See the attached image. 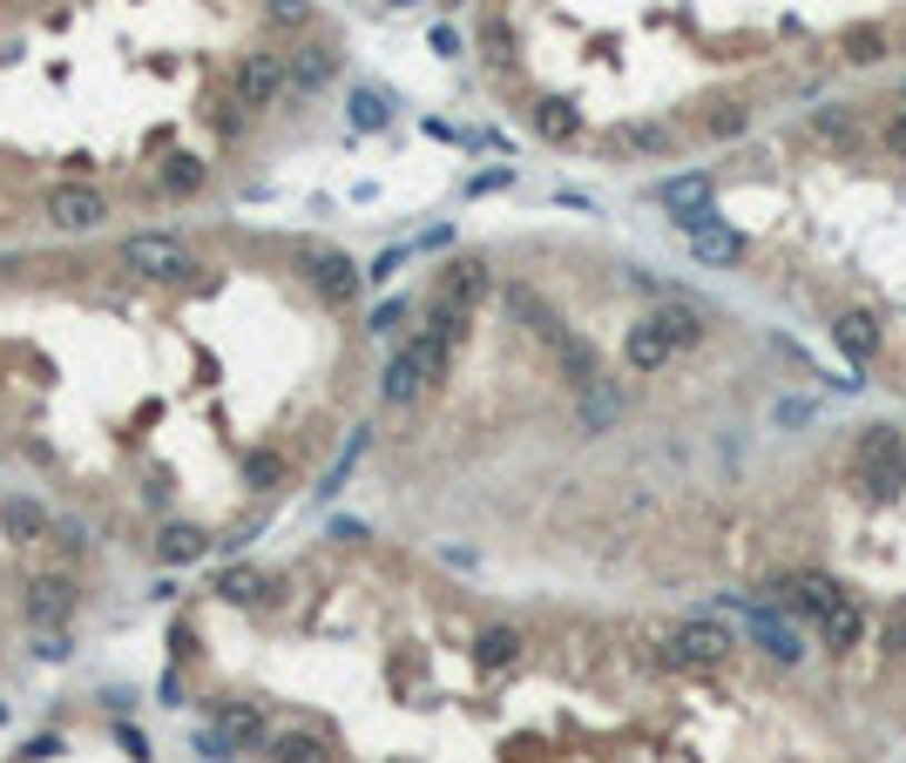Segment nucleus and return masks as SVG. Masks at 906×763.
<instances>
[{"label":"nucleus","instance_id":"obj_36","mask_svg":"<svg viewBox=\"0 0 906 763\" xmlns=\"http://www.w3.org/2000/svg\"><path fill=\"white\" fill-rule=\"evenodd\" d=\"M406 318H414V304H406V298H386V304L372 311V324H366V331H379V338H392V331H399Z\"/></svg>","mask_w":906,"mask_h":763},{"label":"nucleus","instance_id":"obj_14","mask_svg":"<svg viewBox=\"0 0 906 763\" xmlns=\"http://www.w3.org/2000/svg\"><path fill=\"white\" fill-rule=\"evenodd\" d=\"M230 750H251V743H271V730H265V710L258 703H223L217 710V723H210Z\"/></svg>","mask_w":906,"mask_h":763},{"label":"nucleus","instance_id":"obj_43","mask_svg":"<svg viewBox=\"0 0 906 763\" xmlns=\"http://www.w3.org/2000/svg\"><path fill=\"white\" fill-rule=\"evenodd\" d=\"M778 419H785V426H798V419H812V405H805V399H778Z\"/></svg>","mask_w":906,"mask_h":763},{"label":"nucleus","instance_id":"obj_19","mask_svg":"<svg viewBox=\"0 0 906 763\" xmlns=\"http://www.w3.org/2000/svg\"><path fill=\"white\" fill-rule=\"evenodd\" d=\"M54 521L41 514V506L34 500H21V493H8V500H0V534H8V541H41Z\"/></svg>","mask_w":906,"mask_h":763},{"label":"nucleus","instance_id":"obj_46","mask_svg":"<svg viewBox=\"0 0 906 763\" xmlns=\"http://www.w3.org/2000/svg\"><path fill=\"white\" fill-rule=\"evenodd\" d=\"M899 41H906V28H899Z\"/></svg>","mask_w":906,"mask_h":763},{"label":"nucleus","instance_id":"obj_16","mask_svg":"<svg viewBox=\"0 0 906 763\" xmlns=\"http://www.w3.org/2000/svg\"><path fill=\"white\" fill-rule=\"evenodd\" d=\"M508 311H515V318H521V324L541 338V345H561V338H568V324H561V318H555V311H548V304L528 291V284H508Z\"/></svg>","mask_w":906,"mask_h":763},{"label":"nucleus","instance_id":"obj_18","mask_svg":"<svg viewBox=\"0 0 906 763\" xmlns=\"http://www.w3.org/2000/svg\"><path fill=\"white\" fill-rule=\"evenodd\" d=\"M859 635H866V609H859L853 595H846V602H839V609H833L826 622H818V642H826L833 655H846V649H859Z\"/></svg>","mask_w":906,"mask_h":763},{"label":"nucleus","instance_id":"obj_15","mask_svg":"<svg viewBox=\"0 0 906 763\" xmlns=\"http://www.w3.org/2000/svg\"><path fill=\"white\" fill-rule=\"evenodd\" d=\"M487 298V264H474V258H460V264H447V278H440V298L434 304H454V311H474Z\"/></svg>","mask_w":906,"mask_h":763},{"label":"nucleus","instance_id":"obj_24","mask_svg":"<svg viewBox=\"0 0 906 763\" xmlns=\"http://www.w3.org/2000/svg\"><path fill=\"white\" fill-rule=\"evenodd\" d=\"M555 359H561V372H568V385H575V392H583L589 379H603V372H596V352H589V338H575V331L555 345Z\"/></svg>","mask_w":906,"mask_h":763},{"label":"nucleus","instance_id":"obj_3","mask_svg":"<svg viewBox=\"0 0 906 763\" xmlns=\"http://www.w3.org/2000/svg\"><path fill=\"white\" fill-rule=\"evenodd\" d=\"M122 271H136V278H149V284H183V278L197 271V258H190L177 237H129V243H122Z\"/></svg>","mask_w":906,"mask_h":763},{"label":"nucleus","instance_id":"obj_11","mask_svg":"<svg viewBox=\"0 0 906 763\" xmlns=\"http://www.w3.org/2000/svg\"><path fill=\"white\" fill-rule=\"evenodd\" d=\"M623 359H629V372H664V365L677 359V345H670V331L656 324V311L629 324V338H623Z\"/></svg>","mask_w":906,"mask_h":763},{"label":"nucleus","instance_id":"obj_31","mask_svg":"<svg viewBox=\"0 0 906 763\" xmlns=\"http://www.w3.org/2000/svg\"><path fill=\"white\" fill-rule=\"evenodd\" d=\"M812 129L826 135V142H859V116H853L846 102H826V109L812 116Z\"/></svg>","mask_w":906,"mask_h":763},{"label":"nucleus","instance_id":"obj_8","mask_svg":"<svg viewBox=\"0 0 906 763\" xmlns=\"http://www.w3.org/2000/svg\"><path fill=\"white\" fill-rule=\"evenodd\" d=\"M68 609H74V581H68V574H34V581L21 588V615H28L34 629H61Z\"/></svg>","mask_w":906,"mask_h":763},{"label":"nucleus","instance_id":"obj_23","mask_svg":"<svg viewBox=\"0 0 906 763\" xmlns=\"http://www.w3.org/2000/svg\"><path fill=\"white\" fill-rule=\"evenodd\" d=\"M210 541H203V528H190V521H170V528H162V541H156V554L162 561H170V568H183V561H197Z\"/></svg>","mask_w":906,"mask_h":763},{"label":"nucleus","instance_id":"obj_2","mask_svg":"<svg viewBox=\"0 0 906 763\" xmlns=\"http://www.w3.org/2000/svg\"><path fill=\"white\" fill-rule=\"evenodd\" d=\"M765 595L778 602V609H791V615H805V622H826L839 602H846V588L833 581V574H818V568H798V574H785V581H771Z\"/></svg>","mask_w":906,"mask_h":763},{"label":"nucleus","instance_id":"obj_45","mask_svg":"<svg viewBox=\"0 0 906 763\" xmlns=\"http://www.w3.org/2000/svg\"><path fill=\"white\" fill-rule=\"evenodd\" d=\"M899 460H906V446H899Z\"/></svg>","mask_w":906,"mask_h":763},{"label":"nucleus","instance_id":"obj_22","mask_svg":"<svg viewBox=\"0 0 906 763\" xmlns=\"http://www.w3.org/2000/svg\"><path fill=\"white\" fill-rule=\"evenodd\" d=\"M859 473V493L866 500H899L906 493V460H866V466H853Z\"/></svg>","mask_w":906,"mask_h":763},{"label":"nucleus","instance_id":"obj_40","mask_svg":"<svg viewBox=\"0 0 906 763\" xmlns=\"http://www.w3.org/2000/svg\"><path fill=\"white\" fill-rule=\"evenodd\" d=\"M886 149H893V155H906V109H893V116H886Z\"/></svg>","mask_w":906,"mask_h":763},{"label":"nucleus","instance_id":"obj_17","mask_svg":"<svg viewBox=\"0 0 906 763\" xmlns=\"http://www.w3.org/2000/svg\"><path fill=\"white\" fill-rule=\"evenodd\" d=\"M656 197H664V210H670L677 223H690V217H704V210H710V177H697V169H690V177H670Z\"/></svg>","mask_w":906,"mask_h":763},{"label":"nucleus","instance_id":"obj_4","mask_svg":"<svg viewBox=\"0 0 906 763\" xmlns=\"http://www.w3.org/2000/svg\"><path fill=\"white\" fill-rule=\"evenodd\" d=\"M730 629H717V622H684V629H670L664 635V662L670 669H717V662H730Z\"/></svg>","mask_w":906,"mask_h":763},{"label":"nucleus","instance_id":"obj_27","mask_svg":"<svg viewBox=\"0 0 906 763\" xmlns=\"http://www.w3.org/2000/svg\"><path fill=\"white\" fill-rule=\"evenodd\" d=\"M265 588H271V581H265L258 568H243V561H237V568H223L217 595H223V602H265Z\"/></svg>","mask_w":906,"mask_h":763},{"label":"nucleus","instance_id":"obj_42","mask_svg":"<svg viewBox=\"0 0 906 763\" xmlns=\"http://www.w3.org/2000/svg\"><path fill=\"white\" fill-rule=\"evenodd\" d=\"M116 736H122V750H129V756H149V736H142V730H136V723H122V730H116Z\"/></svg>","mask_w":906,"mask_h":763},{"label":"nucleus","instance_id":"obj_13","mask_svg":"<svg viewBox=\"0 0 906 763\" xmlns=\"http://www.w3.org/2000/svg\"><path fill=\"white\" fill-rule=\"evenodd\" d=\"M528 122H535L541 142H575V135H583V109H575L568 96H535Z\"/></svg>","mask_w":906,"mask_h":763},{"label":"nucleus","instance_id":"obj_32","mask_svg":"<svg viewBox=\"0 0 906 763\" xmlns=\"http://www.w3.org/2000/svg\"><path fill=\"white\" fill-rule=\"evenodd\" d=\"M899 446H906V433H893V426H866V433H859L853 466H866V460H899Z\"/></svg>","mask_w":906,"mask_h":763},{"label":"nucleus","instance_id":"obj_5","mask_svg":"<svg viewBox=\"0 0 906 763\" xmlns=\"http://www.w3.org/2000/svg\"><path fill=\"white\" fill-rule=\"evenodd\" d=\"M298 264H305V278L318 284V298L325 304H352L359 298V264L346 258V250H318V243H298Z\"/></svg>","mask_w":906,"mask_h":763},{"label":"nucleus","instance_id":"obj_34","mask_svg":"<svg viewBox=\"0 0 906 763\" xmlns=\"http://www.w3.org/2000/svg\"><path fill=\"white\" fill-rule=\"evenodd\" d=\"M704 129H710L717 142H737V135L751 129V116H745V109H710V116H704Z\"/></svg>","mask_w":906,"mask_h":763},{"label":"nucleus","instance_id":"obj_7","mask_svg":"<svg viewBox=\"0 0 906 763\" xmlns=\"http://www.w3.org/2000/svg\"><path fill=\"white\" fill-rule=\"evenodd\" d=\"M48 223H54V230H102V223H109V197L89 190V183H61V190L48 197Z\"/></svg>","mask_w":906,"mask_h":763},{"label":"nucleus","instance_id":"obj_29","mask_svg":"<svg viewBox=\"0 0 906 763\" xmlns=\"http://www.w3.org/2000/svg\"><path fill=\"white\" fill-rule=\"evenodd\" d=\"M203 177H210V169L197 155H170V162H162V190H170V197H197Z\"/></svg>","mask_w":906,"mask_h":763},{"label":"nucleus","instance_id":"obj_37","mask_svg":"<svg viewBox=\"0 0 906 763\" xmlns=\"http://www.w3.org/2000/svg\"><path fill=\"white\" fill-rule=\"evenodd\" d=\"M197 756H210V763H230L237 750H230V743H223L217 730H197Z\"/></svg>","mask_w":906,"mask_h":763},{"label":"nucleus","instance_id":"obj_39","mask_svg":"<svg viewBox=\"0 0 906 763\" xmlns=\"http://www.w3.org/2000/svg\"><path fill=\"white\" fill-rule=\"evenodd\" d=\"M271 21H311V0H271Z\"/></svg>","mask_w":906,"mask_h":763},{"label":"nucleus","instance_id":"obj_44","mask_svg":"<svg viewBox=\"0 0 906 763\" xmlns=\"http://www.w3.org/2000/svg\"><path fill=\"white\" fill-rule=\"evenodd\" d=\"M886 649H893V655H899V649H906V622H899V615H893V622H886Z\"/></svg>","mask_w":906,"mask_h":763},{"label":"nucleus","instance_id":"obj_12","mask_svg":"<svg viewBox=\"0 0 906 763\" xmlns=\"http://www.w3.org/2000/svg\"><path fill=\"white\" fill-rule=\"evenodd\" d=\"M833 345H839L853 365L879 359V318H873V311H859V304H853V311H839V318H833Z\"/></svg>","mask_w":906,"mask_h":763},{"label":"nucleus","instance_id":"obj_28","mask_svg":"<svg viewBox=\"0 0 906 763\" xmlns=\"http://www.w3.org/2000/svg\"><path fill=\"white\" fill-rule=\"evenodd\" d=\"M346 116H352V129H366V135H372V129H386V122H392V102H386L379 89H352Z\"/></svg>","mask_w":906,"mask_h":763},{"label":"nucleus","instance_id":"obj_33","mask_svg":"<svg viewBox=\"0 0 906 763\" xmlns=\"http://www.w3.org/2000/svg\"><path fill=\"white\" fill-rule=\"evenodd\" d=\"M846 61H859V68H873V61H886V34L879 28H846Z\"/></svg>","mask_w":906,"mask_h":763},{"label":"nucleus","instance_id":"obj_10","mask_svg":"<svg viewBox=\"0 0 906 763\" xmlns=\"http://www.w3.org/2000/svg\"><path fill=\"white\" fill-rule=\"evenodd\" d=\"M271 763H332V730H318V723H285L271 730Z\"/></svg>","mask_w":906,"mask_h":763},{"label":"nucleus","instance_id":"obj_41","mask_svg":"<svg viewBox=\"0 0 906 763\" xmlns=\"http://www.w3.org/2000/svg\"><path fill=\"white\" fill-rule=\"evenodd\" d=\"M48 534H54V548H61V554H81V528H68V521H61V528H48Z\"/></svg>","mask_w":906,"mask_h":763},{"label":"nucleus","instance_id":"obj_26","mask_svg":"<svg viewBox=\"0 0 906 763\" xmlns=\"http://www.w3.org/2000/svg\"><path fill=\"white\" fill-rule=\"evenodd\" d=\"M609 142H616V149H636V155H664L677 135H670V129H656V122H623Z\"/></svg>","mask_w":906,"mask_h":763},{"label":"nucleus","instance_id":"obj_30","mask_svg":"<svg viewBox=\"0 0 906 763\" xmlns=\"http://www.w3.org/2000/svg\"><path fill=\"white\" fill-rule=\"evenodd\" d=\"M656 324L670 331V345H677V352H690L697 338H704V324H697V311H690V304H664V311H656Z\"/></svg>","mask_w":906,"mask_h":763},{"label":"nucleus","instance_id":"obj_25","mask_svg":"<svg viewBox=\"0 0 906 763\" xmlns=\"http://www.w3.org/2000/svg\"><path fill=\"white\" fill-rule=\"evenodd\" d=\"M474 655H480V669H515L521 662V635L515 629H480Z\"/></svg>","mask_w":906,"mask_h":763},{"label":"nucleus","instance_id":"obj_9","mask_svg":"<svg viewBox=\"0 0 906 763\" xmlns=\"http://www.w3.org/2000/svg\"><path fill=\"white\" fill-rule=\"evenodd\" d=\"M677 230L690 237V258L697 264H737V258H745V237H737L730 223H717V210H704V217H690Z\"/></svg>","mask_w":906,"mask_h":763},{"label":"nucleus","instance_id":"obj_21","mask_svg":"<svg viewBox=\"0 0 906 763\" xmlns=\"http://www.w3.org/2000/svg\"><path fill=\"white\" fill-rule=\"evenodd\" d=\"M616 419H623V392H616L609 379H589V385H583V426H589V433H609Z\"/></svg>","mask_w":906,"mask_h":763},{"label":"nucleus","instance_id":"obj_35","mask_svg":"<svg viewBox=\"0 0 906 763\" xmlns=\"http://www.w3.org/2000/svg\"><path fill=\"white\" fill-rule=\"evenodd\" d=\"M278 473H285L278 453H243V480H251V486H278Z\"/></svg>","mask_w":906,"mask_h":763},{"label":"nucleus","instance_id":"obj_1","mask_svg":"<svg viewBox=\"0 0 906 763\" xmlns=\"http://www.w3.org/2000/svg\"><path fill=\"white\" fill-rule=\"evenodd\" d=\"M447 338H434L427 324L414 331V338H406V345L392 352V365H386V379H379V392H386V405H414L440 372H447Z\"/></svg>","mask_w":906,"mask_h":763},{"label":"nucleus","instance_id":"obj_38","mask_svg":"<svg viewBox=\"0 0 906 763\" xmlns=\"http://www.w3.org/2000/svg\"><path fill=\"white\" fill-rule=\"evenodd\" d=\"M34 655H41V662H61V655H68V635H61V629H41Z\"/></svg>","mask_w":906,"mask_h":763},{"label":"nucleus","instance_id":"obj_6","mask_svg":"<svg viewBox=\"0 0 906 763\" xmlns=\"http://www.w3.org/2000/svg\"><path fill=\"white\" fill-rule=\"evenodd\" d=\"M285 89H291V68H285L278 54H243V61H237V81H230L237 109H265V102H278Z\"/></svg>","mask_w":906,"mask_h":763},{"label":"nucleus","instance_id":"obj_20","mask_svg":"<svg viewBox=\"0 0 906 763\" xmlns=\"http://www.w3.org/2000/svg\"><path fill=\"white\" fill-rule=\"evenodd\" d=\"M285 68H291V89H298V96H318L325 81H332L339 54H332V48H298V54H291Z\"/></svg>","mask_w":906,"mask_h":763}]
</instances>
